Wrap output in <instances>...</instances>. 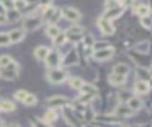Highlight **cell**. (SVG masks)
<instances>
[{
    "label": "cell",
    "instance_id": "45",
    "mask_svg": "<svg viewBox=\"0 0 152 127\" xmlns=\"http://www.w3.org/2000/svg\"><path fill=\"white\" fill-rule=\"evenodd\" d=\"M150 89H152V81H151V83H150Z\"/></svg>",
    "mask_w": 152,
    "mask_h": 127
},
{
    "label": "cell",
    "instance_id": "37",
    "mask_svg": "<svg viewBox=\"0 0 152 127\" xmlns=\"http://www.w3.org/2000/svg\"><path fill=\"white\" fill-rule=\"evenodd\" d=\"M108 46H109L108 42L101 40V42H95L94 45H93V49H94V51H97V50H103V49H106Z\"/></svg>",
    "mask_w": 152,
    "mask_h": 127
},
{
    "label": "cell",
    "instance_id": "42",
    "mask_svg": "<svg viewBox=\"0 0 152 127\" xmlns=\"http://www.w3.org/2000/svg\"><path fill=\"white\" fill-rule=\"evenodd\" d=\"M7 21H8V20H7V17L0 14V24H5V23H7Z\"/></svg>",
    "mask_w": 152,
    "mask_h": 127
},
{
    "label": "cell",
    "instance_id": "31",
    "mask_svg": "<svg viewBox=\"0 0 152 127\" xmlns=\"http://www.w3.org/2000/svg\"><path fill=\"white\" fill-rule=\"evenodd\" d=\"M27 95H28V93L26 91V90H24V89H20V90H17L15 93H14V99L17 100V101H19V102H24L25 101V99L27 97Z\"/></svg>",
    "mask_w": 152,
    "mask_h": 127
},
{
    "label": "cell",
    "instance_id": "22",
    "mask_svg": "<svg viewBox=\"0 0 152 127\" xmlns=\"http://www.w3.org/2000/svg\"><path fill=\"white\" fill-rule=\"evenodd\" d=\"M127 106H128V107L134 112V110H138V109H140V108L142 107V101H141L140 99H138V97L133 96V97H131V99L128 100Z\"/></svg>",
    "mask_w": 152,
    "mask_h": 127
},
{
    "label": "cell",
    "instance_id": "11",
    "mask_svg": "<svg viewBox=\"0 0 152 127\" xmlns=\"http://www.w3.org/2000/svg\"><path fill=\"white\" fill-rule=\"evenodd\" d=\"M63 114H64V118H65V120L68 121V123L69 125H71V126H74V127H76L77 126V123H78V121H77V118H76V115L74 114V112H72V108H71V106H65V107H63Z\"/></svg>",
    "mask_w": 152,
    "mask_h": 127
},
{
    "label": "cell",
    "instance_id": "35",
    "mask_svg": "<svg viewBox=\"0 0 152 127\" xmlns=\"http://www.w3.org/2000/svg\"><path fill=\"white\" fill-rule=\"evenodd\" d=\"M13 6H14V9L21 12L23 9H25L28 6V4L26 1H23V0H15V1H13Z\"/></svg>",
    "mask_w": 152,
    "mask_h": 127
},
{
    "label": "cell",
    "instance_id": "41",
    "mask_svg": "<svg viewBox=\"0 0 152 127\" xmlns=\"http://www.w3.org/2000/svg\"><path fill=\"white\" fill-rule=\"evenodd\" d=\"M6 13H7V9L5 8L4 2H2V1H0V14H1V15H6Z\"/></svg>",
    "mask_w": 152,
    "mask_h": 127
},
{
    "label": "cell",
    "instance_id": "17",
    "mask_svg": "<svg viewBox=\"0 0 152 127\" xmlns=\"http://www.w3.org/2000/svg\"><path fill=\"white\" fill-rule=\"evenodd\" d=\"M129 72V66L125 63H118L113 66V74H118V75H122V76H127Z\"/></svg>",
    "mask_w": 152,
    "mask_h": 127
},
{
    "label": "cell",
    "instance_id": "2",
    "mask_svg": "<svg viewBox=\"0 0 152 127\" xmlns=\"http://www.w3.org/2000/svg\"><path fill=\"white\" fill-rule=\"evenodd\" d=\"M46 77L51 83H62L66 80L68 75L63 69L55 68V69H49V71L46 74Z\"/></svg>",
    "mask_w": 152,
    "mask_h": 127
},
{
    "label": "cell",
    "instance_id": "28",
    "mask_svg": "<svg viewBox=\"0 0 152 127\" xmlns=\"http://www.w3.org/2000/svg\"><path fill=\"white\" fill-rule=\"evenodd\" d=\"M95 120H103L104 123H113V122H119L120 119H118V116L114 115H104V116H95Z\"/></svg>",
    "mask_w": 152,
    "mask_h": 127
},
{
    "label": "cell",
    "instance_id": "10",
    "mask_svg": "<svg viewBox=\"0 0 152 127\" xmlns=\"http://www.w3.org/2000/svg\"><path fill=\"white\" fill-rule=\"evenodd\" d=\"M25 34H26V31L23 27L21 28H13V30H11L8 32L11 44H15V43L21 42L25 38Z\"/></svg>",
    "mask_w": 152,
    "mask_h": 127
},
{
    "label": "cell",
    "instance_id": "39",
    "mask_svg": "<svg viewBox=\"0 0 152 127\" xmlns=\"http://www.w3.org/2000/svg\"><path fill=\"white\" fill-rule=\"evenodd\" d=\"M121 4L118 2V1H106L104 2V8L106 9H112V8H115L118 6H120Z\"/></svg>",
    "mask_w": 152,
    "mask_h": 127
},
{
    "label": "cell",
    "instance_id": "12",
    "mask_svg": "<svg viewBox=\"0 0 152 127\" xmlns=\"http://www.w3.org/2000/svg\"><path fill=\"white\" fill-rule=\"evenodd\" d=\"M134 112L127 106V103H120L115 108V115L116 116H132Z\"/></svg>",
    "mask_w": 152,
    "mask_h": 127
},
{
    "label": "cell",
    "instance_id": "32",
    "mask_svg": "<svg viewBox=\"0 0 152 127\" xmlns=\"http://www.w3.org/2000/svg\"><path fill=\"white\" fill-rule=\"evenodd\" d=\"M138 52H140V53H147L148 52V42H141V43H139V44H137L135 45V47H134Z\"/></svg>",
    "mask_w": 152,
    "mask_h": 127
},
{
    "label": "cell",
    "instance_id": "30",
    "mask_svg": "<svg viewBox=\"0 0 152 127\" xmlns=\"http://www.w3.org/2000/svg\"><path fill=\"white\" fill-rule=\"evenodd\" d=\"M52 40H53V44H55L56 46H61V45H63V44L68 40V36H66L65 32H61V33H59L56 38H53Z\"/></svg>",
    "mask_w": 152,
    "mask_h": 127
},
{
    "label": "cell",
    "instance_id": "13",
    "mask_svg": "<svg viewBox=\"0 0 152 127\" xmlns=\"http://www.w3.org/2000/svg\"><path fill=\"white\" fill-rule=\"evenodd\" d=\"M49 52H50V49H49L48 46H45V45H39V46H37V47L34 49L33 55H34V57H36L38 61H45V58L48 57Z\"/></svg>",
    "mask_w": 152,
    "mask_h": 127
},
{
    "label": "cell",
    "instance_id": "23",
    "mask_svg": "<svg viewBox=\"0 0 152 127\" xmlns=\"http://www.w3.org/2000/svg\"><path fill=\"white\" fill-rule=\"evenodd\" d=\"M46 34L50 37V38H56L59 33H61V30H59V27L57 26V25H55V24H50L48 27H46Z\"/></svg>",
    "mask_w": 152,
    "mask_h": 127
},
{
    "label": "cell",
    "instance_id": "6",
    "mask_svg": "<svg viewBox=\"0 0 152 127\" xmlns=\"http://www.w3.org/2000/svg\"><path fill=\"white\" fill-rule=\"evenodd\" d=\"M46 103L51 108H57V107H65L69 104V100L65 96L62 95H53L46 100Z\"/></svg>",
    "mask_w": 152,
    "mask_h": 127
},
{
    "label": "cell",
    "instance_id": "7",
    "mask_svg": "<svg viewBox=\"0 0 152 127\" xmlns=\"http://www.w3.org/2000/svg\"><path fill=\"white\" fill-rule=\"evenodd\" d=\"M61 11H62V17L70 21H78L82 17L81 13L74 7H64Z\"/></svg>",
    "mask_w": 152,
    "mask_h": 127
},
{
    "label": "cell",
    "instance_id": "24",
    "mask_svg": "<svg viewBox=\"0 0 152 127\" xmlns=\"http://www.w3.org/2000/svg\"><path fill=\"white\" fill-rule=\"evenodd\" d=\"M66 57H68V58L63 62L64 64H66V65H72V64H75V63L77 62V52H76V50L72 49V50L68 53Z\"/></svg>",
    "mask_w": 152,
    "mask_h": 127
},
{
    "label": "cell",
    "instance_id": "21",
    "mask_svg": "<svg viewBox=\"0 0 152 127\" xmlns=\"http://www.w3.org/2000/svg\"><path fill=\"white\" fill-rule=\"evenodd\" d=\"M137 76L140 77L141 81H146L151 78V72L147 68H144V66H138L137 68Z\"/></svg>",
    "mask_w": 152,
    "mask_h": 127
},
{
    "label": "cell",
    "instance_id": "43",
    "mask_svg": "<svg viewBox=\"0 0 152 127\" xmlns=\"http://www.w3.org/2000/svg\"><path fill=\"white\" fill-rule=\"evenodd\" d=\"M8 127H20V126H19L18 123H11V125H10Z\"/></svg>",
    "mask_w": 152,
    "mask_h": 127
},
{
    "label": "cell",
    "instance_id": "9",
    "mask_svg": "<svg viewBox=\"0 0 152 127\" xmlns=\"http://www.w3.org/2000/svg\"><path fill=\"white\" fill-rule=\"evenodd\" d=\"M124 12H125V6H121V5H120V6L115 7V8H112V9H106V11L103 12L102 17L112 21L113 19L119 18V17H120V15H121Z\"/></svg>",
    "mask_w": 152,
    "mask_h": 127
},
{
    "label": "cell",
    "instance_id": "36",
    "mask_svg": "<svg viewBox=\"0 0 152 127\" xmlns=\"http://www.w3.org/2000/svg\"><path fill=\"white\" fill-rule=\"evenodd\" d=\"M25 106H34L36 103H37V96L34 95V94H30L28 93V95H27V97L25 99V101L23 102Z\"/></svg>",
    "mask_w": 152,
    "mask_h": 127
},
{
    "label": "cell",
    "instance_id": "4",
    "mask_svg": "<svg viewBox=\"0 0 152 127\" xmlns=\"http://www.w3.org/2000/svg\"><path fill=\"white\" fill-rule=\"evenodd\" d=\"M43 24L42 17H36V15H28L24 19L23 21V28L25 31H33L38 28Z\"/></svg>",
    "mask_w": 152,
    "mask_h": 127
},
{
    "label": "cell",
    "instance_id": "38",
    "mask_svg": "<svg viewBox=\"0 0 152 127\" xmlns=\"http://www.w3.org/2000/svg\"><path fill=\"white\" fill-rule=\"evenodd\" d=\"M140 23H141V25H142L145 28H151V26H152V19H151L148 15L142 17L141 20H140Z\"/></svg>",
    "mask_w": 152,
    "mask_h": 127
},
{
    "label": "cell",
    "instance_id": "26",
    "mask_svg": "<svg viewBox=\"0 0 152 127\" xmlns=\"http://www.w3.org/2000/svg\"><path fill=\"white\" fill-rule=\"evenodd\" d=\"M69 84L71 85V88L80 90L82 88V85L84 84V81L82 78H80V77H71L70 81H69Z\"/></svg>",
    "mask_w": 152,
    "mask_h": 127
},
{
    "label": "cell",
    "instance_id": "46",
    "mask_svg": "<svg viewBox=\"0 0 152 127\" xmlns=\"http://www.w3.org/2000/svg\"><path fill=\"white\" fill-rule=\"evenodd\" d=\"M2 109H1V101H0V112H1Z\"/></svg>",
    "mask_w": 152,
    "mask_h": 127
},
{
    "label": "cell",
    "instance_id": "14",
    "mask_svg": "<svg viewBox=\"0 0 152 127\" xmlns=\"http://www.w3.org/2000/svg\"><path fill=\"white\" fill-rule=\"evenodd\" d=\"M150 91V83L146 81H137L134 84V93L135 94H147Z\"/></svg>",
    "mask_w": 152,
    "mask_h": 127
},
{
    "label": "cell",
    "instance_id": "34",
    "mask_svg": "<svg viewBox=\"0 0 152 127\" xmlns=\"http://www.w3.org/2000/svg\"><path fill=\"white\" fill-rule=\"evenodd\" d=\"M11 44L10 36L6 32H0V46H8Z\"/></svg>",
    "mask_w": 152,
    "mask_h": 127
},
{
    "label": "cell",
    "instance_id": "33",
    "mask_svg": "<svg viewBox=\"0 0 152 127\" xmlns=\"http://www.w3.org/2000/svg\"><path fill=\"white\" fill-rule=\"evenodd\" d=\"M12 62H13V59L10 55H1L0 56V68H5L8 64H11Z\"/></svg>",
    "mask_w": 152,
    "mask_h": 127
},
{
    "label": "cell",
    "instance_id": "25",
    "mask_svg": "<svg viewBox=\"0 0 152 127\" xmlns=\"http://www.w3.org/2000/svg\"><path fill=\"white\" fill-rule=\"evenodd\" d=\"M6 17H7L8 21H17L21 17V13L19 11H17V9H10V11H7Z\"/></svg>",
    "mask_w": 152,
    "mask_h": 127
},
{
    "label": "cell",
    "instance_id": "44",
    "mask_svg": "<svg viewBox=\"0 0 152 127\" xmlns=\"http://www.w3.org/2000/svg\"><path fill=\"white\" fill-rule=\"evenodd\" d=\"M0 127H4V122H2V120L0 119Z\"/></svg>",
    "mask_w": 152,
    "mask_h": 127
},
{
    "label": "cell",
    "instance_id": "27",
    "mask_svg": "<svg viewBox=\"0 0 152 127\" xmlns=\"http://www.w3.org/2000/svg\"><path fill=\"white\" fill-rule=\"evenodd\" d=\"M1 109H2V112H7V113L13 112L15 109V104L12 101L4 100V101H1Z\"/></svg>",
    "mask_w": 152,
    "mask_h": 127
},
{
    "label": "cell",
    "instance_id": "47",
    "mask_svg": "<svg viewBox=\"0 0 152 127\" xmlns=\"http://www.w3.org/2000/svg\"><path fill=\"white\" fill-rule=\"evenodd\" d=\"M151 14H152V9H151Z\"/></svg>",
    "mask_w": 152,
    "mask_h": 127
},
{
    "label": "cell",
    "instance_id": "20",
    "mask_svg": "<svg viewBox=\"0 0 152 127\" xmlns=\"http://www.w3.org/2000/svg\"><path fill=\"white\" fill-rule=\"evenodd\" d=\"M133 9H134V12H135L138 15H140V18L146 17V15H148V13H150V7H148L147 5H145V4H137V6H135Z\"/></svg>",
    "mask_w": 152,
    "mask_h": 127
},
{
    "label": "cell",
    "instance_id": "3",
    "mask_svg": "<svg viewBox=\"0 0 152 127\" xmlns=\"http://www.w3.org/2000/svg\"><path fill=\"white\" fill-rule=\"evenodd\" d=\"M62 62H63V61H62V56H61V53H59L56 49L50 50L48 57L45 58V64H46V66H48L49 69L58 68Z\"/></svg>",
    "mask_w": 152,
    "mask_h": 127
},
{
    "label": "cell",
    "instance_id": "40",
    "mask_svg": "<svg viewBox=\"0 0 152 127\" xmlns=\"http://www.w3.org/2000/svg\"><path fill=\"white\" fill-rule=\"evenodd\" d=\"M34 127H50V125H48L44 121H39V120H34Z\"/></svg>",
    "mask_w": 152,
    "mask_h": 127
},
{
    "label": "cell",
    "instance_id": "16",
    "mask_svg": "<svg viewBox=\"0 0 152 127\" xmlns=\"http://www.w3.org/2000/svg\"><path fill=\"white\" fill-rule=\"evenodd\" d=\"M55 13H56V8L52 7L49 4L46 7L43 8V12H42V19H43V21H49L50 23V20L52 19V17H53Z\"/></svg>",
    "mask_w": 152,
    "mask_h": 127
},
{
    "label": "cell",
    "instance_id": "18",
    "mask_svg": "<svg viewBox=\"0 0 152 127\" xmlns=\"http://www.w3.org/2000/svg\"><path fill=\"white\" fill-rule=\"evenodd\" d=\"M80 90L82 91V94H87V95H90L93 97H95L97 95V88L90 83H84Z\"/></svg>",
    "mask_w": 152,
    "mask_h": 127
},
{
    "label": "cell",
    "instance_id": "15",
    "mask_svg": "<svg viewBox=\"0 0 152 127\" xmlns=\"http://www.w3.org/2000/svg\"><path fill=\"white\" fill-rule=\"evenodd\" d=\"M127 76H122V75H118V74H110L108 76V82L112 85H122L126 83Z\"/></svg>",
    "mask_w": 152,
    "mask_h": 127
},
{
    "label": "cell",
    "instance_id": "19",
    "mask_svg": "<svg viewBox=\"0 0 152 127\" xmlns=\"http://www.w3.org/2000/svg\"><path fill=\"white\" fill-rule=\"evenodd\" d=\"M57 118H58L57 112H56L53 108H51V109H49V110L45 113L43 121H44V122H46L48 125H51L52 122H55V121L57 120Z\"/></svg>",
    "mask_w": 152,
    "mask_h": 127
},
{
    "label": "cell",
    "instance_id": "8",
    "mask_svg": "<svg viewBox=\"0 0 152 127\" xmlns=\"http://www.w3.org/2000/svg\"><path fill=\"white\" fill-rule=\"evenodd\" d=\"M114 55V49L112 46H108L103 50H97L93 52V58L96 61H107L109 58H112V56Z\"/></svg>",
    "mask_w": 152,
    "mask_h": 127
},
{
    "label": "cell",
    "instance_id": "1",
    "mask_svg": "<svg viewBox=\"0 0 152 127\" xmlns=\"http://www.w3.org/2000/svg\"><path fill=\"white\" fill-rule=\"evenodd\" d=\"M19 74V65L17 62H12L5 68H0V76L5 80H14Z\"/></svg>",
    "mask_w": 152,
    "mask_h": 127
},
{
    "label": "cell",
    "instance_id": "29",
    "mask_svg": "<svg viewBox=\"0 0 152 127\" xmlns=\"http://www.w3.org/2000/svg\"><path fill=\"white\" fill-rule=\"evenodd\" d=\"M83 27L82 26H78V25H75V26H71V27H69L68 28V31H66V34L68 36H81L82 33H83Z\"/></svg>",
    "mask_w": 152,
    "mask_h": 127
},
{
    "label": "cell",
    "instance_id": "5",
    "mask_svg": "<svg viewBox=\"0 0 152 127\" xmlns=\"http://www.w3.org/2000/svg\"><path fill=\"white\" fill-rule=\"evenodd\" d=\"M97 26H99V28L101 30V32H102L103 34H107V36L113 34L114 31H115V28H114L112 21L108 20V19H106V18H103V17H100V18L97 19Z\"/></svg>",
    "mask_w": 152,
    "mask_h": 127
}]
</instances>
